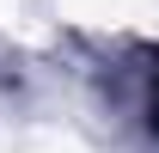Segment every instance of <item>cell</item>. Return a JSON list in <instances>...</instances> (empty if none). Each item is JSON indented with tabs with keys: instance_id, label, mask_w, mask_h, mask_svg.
<instances>
[{
	"instance_id": "obj_1",
	"label": "cell",
	"mask_w": 159,
	"mask_h": 153,
	"mask_svg": "<svg viewBox=\"0 0 159 153\" xmlns=\"http://www.w3.org/2000/svg\"><path fill=\"white\" fill-rule=\"evenodd\" d=\"M147 110H153V129H159V80H153V104H147Z\"/></svg>"
}]
</instances>
